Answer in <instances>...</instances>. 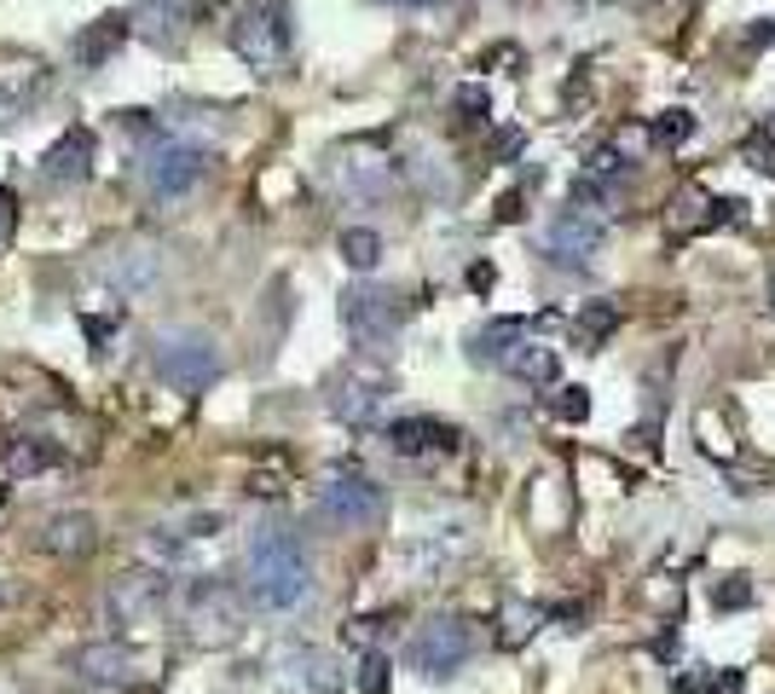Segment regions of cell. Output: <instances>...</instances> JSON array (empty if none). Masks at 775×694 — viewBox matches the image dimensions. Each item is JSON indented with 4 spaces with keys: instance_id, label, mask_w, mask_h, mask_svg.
Segmentation results:
<instances>
[{
    "instance_id": "d6a6232c",
    "label": "cell",
    "mask_w": 775,
    "mask_h": 694,
    "mask_svg": "<svg viewBox=\"0 0 775 694\" xmlns=\"http://www.w3.org/2000/svg\"><path fill=\"white\" fill-rule=\"evenodd\" d=\"M469 284H475V290H493V267H469Z\"/></svg>"
},
{
    "instance_id": "4dcf8cb0",
    "label": "cell",
    "mask_w": 775,
    "mask_h": 694,
    "mask_svg": "<svg viewBox=\"0 0 775 694\" xmlns=\"http://www.w3.org/2000/svg\"><path fill=\"white\" fill-rule=\"evenodd\" d=\"M533 620H539V608H516V614H509V631H504V637H509V643H521L527 631H533Z\"/></svg>"
},
{
    "instance_id": "9c48e42d",
    "label": "cell",
    "mask_w": 775,
    "mask_h": 694,
    "mask_svg": "<svg viewBox=\"0 0 775 694\" xmlns=\"http://www.w3.org/2000/svg\"><path fill=\"white\" fill-rule=\"evenodd\" d=\"M394 180H400V162L388 151H377L371 139H354V146L336 151V186L348 197H359V203L388 197V192H394Z\"/></svg>"
},
{
    "instance_id": "e575fe53",
    "label": "cell",
    "mask_w": 775,
    "mask_h": 694,
    "mask_svg": "<svg viewBox=\"0 0 775 694\" xmlns=\"http://www.w3.org/2000/svg\"><path fill=\"white\" fill-rule=\"evenodd\" d=\"M400 7H428V0H400Z\"/></svg>"
},
{
    "instance_id": "30bf717a",
    "label": "cell",
    "mask_w": 775,
    "mask_h": 694,
    "mask_svg": "<svg viewBox=\"0 0 775 694\" xmlns=\"http://www.w3.org/2000/svg\"><path fill=\"white\" fill-rule=\"evenodd\" d=\"M238 620H243V597L220 579H197L192 597H186V625L197 631L203 643H227L238 637Z\"/></svg>"
},
{
    "instance_id": "3957f363",
    "label": "cell",
    "mask_w": 775,
    "mask_h": 694,
    "mask_svg": "<svg viewBox=\"0 0 775 694\" xmlns=\"http://www.w3.org/2000/svg\"><path fill=\"white\" fill-rule=\"evenodd\" d=\"M290 0H243L238 24H232V47L250 70L278 76L290 58Z\"/></svg>"
},
{
    "instance_id": "ffe728a7",
    "label": "cell",
    "mask_w": 775,
    "mask_h": 694,
    "mask_svg": "<svg viewBox=\"0 0 775 694\" xmlns=\"http://www.w3.org/2000/svg\"><path fill=\"white\" fill-rule=\"evenodd\" d=\"M504 371L509 377H521V382H533V388H550L556 382V371H562V359H556V347H539V342H516L504 354Z\"/></svg>"
},
{
    "instance_id": "277c9868",
    "label": "cell",
    "mask_w": 775,
    "mask_h": 694,
    "mask_svg": "<svg viewBox=\"0 0 775 694\" xmlns=\"http://www.w3.org/2000/svg\"><path fill=\"white\" fill-rule=\"evenodd\" d=\"M203 169H209V151H197L192 139H174V134H157L146 151H139V180H146V192L162 197V203H174V197H186Z\"/></svg>"
},
{
    "instance_id": "83f0119b",
    "label": "cell",
    "mask_w": 775,
    "mask_h": 694,
    "mask_svg": "<svg viewBox=\"0 0 775 694\" xmlns=\"http://www.w3.org/2000/svg\"><path fill=\"white\" fill-rule=\"evenodd\" d=\"M452 105H458L469 122H486V116H493V99H486V88H475V81H463V88L452 93Z\"/></svg>"
},
{
    "instance_id": "7a4b0ae2",
    "label": "cell",
    "mask_w": 775,
    "mask_h": 694,
    "mask_svg": "<svg viewBox=\"0 0 775 694\" xmlns=\"http://www.w3.org/2000/svg\"><path fill=\"white\" fill-rule=\"evenodd\" d=\"M151 371H157V382L169 388V394L192 400V394L220 382L227 359H220V342L209 331H197V324H169V331L151 336Z\"/></svg>"
},
{
    "instance_id": "836d02e7",
    "label": "cell",
    "mask_w": 775,
    "mask_h": 694,
    "mask_svg": "<svg viewBox=\"0 0 775 694\" xmlns=\"http://www.w3.org/2000/svg\"><path fill=\"white\" fill-rule=\"evenodd\" d=\"M764 290H770V308H775V267H770V284H764Z\"/></svg>"
},
{
    "instance_id": "484cf974",
    "label": "cell",
    "mask_w": 775,
    "mask_h": 694,
    "mask_svg": "<svg viewBox=\"0 0 775 694\" xmlns=\"http://www.w3.org/2000/svg\"><path fill=\"white\" fill-rule=\"evenodd\" d=\"M741 162L752 174H775V134L759 128V134H747V146H741Z\"/></svg>"
},
{
    "instance_id": "2e32d148",
    "label": "cell",
    "mask_w": 775,
    "mask_h": 694,
    "mask_svg": "<svg viewBox=\"0 0 775 694\" xmlns=\"http://www.w3.org/2000/svg\"><path fill=\"white\" fill-rule=\"evenodd\" d=\"M388 446H394L400 458L452 452V446H458V428L440 423V417H400V423H388Z\"/></svg>"
},
{
    "instance_id": "d6986e66",
    "label": "cell",
    "mask_w": 775,
    "mask_h": 694,
    "mask_svg": "<svg viewBox=\"0 0 775 694\" xmlns=\"http://www.w3.org/2000/svg\"><path fill=\"white\" fill-rule=\"evenodd\" d=\"M76 671L93 683H128L134 678V648L128 643H93L76 655Z\"/></svg>"
},
{
    "instance_id": "4316f807",
    "label": "cell",
    "mask_w": 775,
    "mask_h": 694,
    "mask_svg": "<svg viewBox=\"0 0 775 694\" xmlns=\"http://www.w3.org/2000/svg\"><path fill=\"white\" fill-rule=\"evenodd\" d=\"M689 134H695V116H689V111H660L655 116V139H660V146H683Z\"/></svg>"
},
{
    "instance_id": "8992f818",
    "label": "cell",
    "mask_w": 775,
    "mask_h": 694,
    "mask_svg": "<svg viewBox=\"0 0 775 694\" xmlns=\"http://www.w3.org/2000/svg\"><path fill=\"white\" fill-rule=\"evenodd\" d=\"M319 516L331 527H377L388 516V493L371 481V475H354V469H342L319 486Z\"/></svg>"
},
{
    "instance_id": "5bb4252c",
    "label": "cell",
    "mask_w": 775,
    "mask_h": 694,
    "mask_svg": "<svg viewBox=\"0 0 775 694\" xmlns=\"http://www.w3.org/2000/svg\"><path fill=\"white\" fill-rule=\"evenodd\" d=\"M88 174H93V134L88 128H70L47 157H41V180H47V186H81Z\"/></svg>"
},
{
    "instance_id": "cb8c5ba5",
    "label": "cell",
    "mask_w": 775,
    "mask_h": 694,
    "mask_svg": "<svg viewBox=\"0 0 775 694\" xmlns=\"http://www.w3.org/2000/svg\"><path fill=\"white\" fill-rule=\"evenodd\" d=\"M342 261H348L354 273H371L382 261V238L371 227H348V232H342Z\"/></svg>"
},
{
    "instance_id": "603a6c76",
    "label": "cell",
    "mask_w": 775,
    "mask_h": 694,
    "mask_svg": "<svg viewBox=\"0 0 775 694\" xmlns=\"http://www.w3.org/2000/svg\"><path fill=\"white\" fill-rule=\"evenodd\" d=\"M521 336H527V324H521V319H498V324H486V331L469 336V354L504 365V354H509V347H516Z\"/></svg>"
},
{
    "instance_id": "4fadbf2b",
    "label": "cell",
    "mask_w": 775,
    "mask_h": 694,
    "mask_svg": "<svg viewBox=\"0 0 775 694\" xmlns=\"http://www.w3.org/2000/svg\"><path fill=\"white\" fill-rule=\"evenodd\" d=\"M197 12H203V0H139L134 24L146 41H157V47H180V41L192 35Z\"/></svg>"
},
{
    "instance_id": "1f68e13d",
    "label": "cell",
    "mask_w": 775,
    "mask_h": 694,
    "mask_svg": "<svg viewBox=\"0 0 775 694\" xmlns=\"http://www.w3.org/2000/svg\"><path fill=\"white\" fill-rule=\"evenodd\" d=\"M12 227H18V203H12L7 192H0V250L12 243Z\"/></svg>"
},
{
    "instance_id": "ac0fdd59",
    "label": "cell",
    "mask_w": 775,
    "mask_h": 694,
    "mask_svg": "<svg viewBox=\"0 0 775 694\" xmlns=\"http://www.w3.org/2000/svg\"><path fill=\"white\" fill-rule=\"evenodd\" d=\"M128 30H134V18H122V12L93 18V24L76 35V47H70V53H76V65H81V70H99V65H105V58L122 47V41H128Z\"/></svg>"
},
{
    "instance_id": "7c38bea8",
    "label": "cell",
    "mask_w": 775,
    "mask_h": 694,
    "mask_svg": "<svg viewBox=\"0 0 775 694\" xmlns=\"http://www.w3.org/2000/svg\"><path fill=\"white\" fill-rule=\"evenodd\" d=\"M99 278L111 284L116 296H151L162 278V255L146 250V243H128V250H111V261H99Z\"/></svg>"
},
{
    "instance_id": "d4e9b609",
    "label": "cell",
    "mask_w": 775,
    "mask_h": 694,
    "mask_svg": "<svg viewBox=\"0 0 775 694\" xmlns=\"http://www.w3.org/2000/svg\"><path fill=\"white\" fill-rule=\"evenodd\" d=\"M712 608H718V614H747V608H752V579L747 574H724L718 585H712Z\"/></svg>"
},
{
    "instance_id": "52a82bcc",
    "label": "cell",
    "mask_w": 775,
    "mask_h": 694,
    "mask_svg": "<svg viewBox=\"0 0 775 694\" xmlns=\"http://www.w3.org/2000/svg\"><path fill=\"white\" fill-rule=\"evenodd\" d=\"M220 516H186V521H162V527H151L146 533V556L157 562V567H197L203 556L215 550V539H220Z\"/></svg>"
},
{
    "instance_id": "6da1fadb",
    "label": "cell",
    "mask_w": 775,
    "mask_h": 694,
    "mask_svg": "<svg viewBox=\"0 0 775 694\" xmlns=\"http://www.w3.org/2000/svg\"><path fill=\"white\" fill-rule=\"evenodd\" d=\"M243 590L261 614H301L313 602V556L290 527H255L243 556Z\"/></svg>"
},
{
    "instance_id": "8fae6325",
    "label": "cell",
    "mask_w": 775,
    "mask_h": 694,
    "mask_svg": "<svg viewBox=\"0 0 775 694\" xmlns=\"http://www.w3.org/2000/svg\"><path fill=\"white\" fill-rule=\"evenodd\" d=\"M602 243H608L602 215H590V209H562L556 220H550V232H544V255L556 261V267H585V261L597 255Z\"/></svg>"
},
{
    "instance_id": "e0dca14e",
    "label": "cell",
    "mask_w": 775,
    "mask_h": 694,
    "mask_svg": "<svg viewBox=\"0 0 775 694\" xmlns=\"http://www.w3.org/2000/svg\"><path fill=\"white\" fill-rule=\"evenodd\" d=\"M93 544H99V527H93V516H81V509H65V516L41 521V550H47V556L76 562V556H88Z\"/></svg>"
},
{
    "instance_id": "9a60e30c",
    "label": "cell",
    "mask_w": 775,
    "mask_h": 694,
    "mask_svg": "<svg viewBox=\"0 0 775 694\" xmlns=\"http://www.w3.org/2000/svg\"><path fill=\"white\" fill-rule=\"evenodd\" d=\"M382 405H388V377H382V371H348V377L336 382L331 412L348 417V423H371Z\"/></svg>"
},
{
    "instance_id": "f546056e",
    "label": "cell",
    "mask_w": 775,
    "mask_h": 694,
    "mask_svg": "<svg viewBox=\"0 0 775 694\" xmlns=\"http://www.w3.org/2000/svg\"><path fill=\"white\" fill-rule=\"evenodd\" d=\"M382 689H388V660L371 655V660H365V694H382Z\"/></svg>"
},
{
    "instance_id": "f1b7e54d",
    "label": "cell",
    "mask_w": 775,
    "mask_h": 694,
    "mask_svg": "<svg viewBox=\"0 0 775 694\" xmlns=\"http://www.w3.org/2000/svg\"><path fill=\"white\" fill-rule=\"evenodd\" d=\"M556 417H562V423H585V417H590V394H585V388H562Z\"/></svg>"
},
{
    "instance_id": "5b68a950",
    "label": "cell",
    "mask_w": 775,
    "mask_h": 694,
    "mask_svg": "<svg viewBox=\"0 0 775 694\" xmlns=\"http://www.w3.org/2000/svg\"><path fill=\"white\" fill-rule=\"evenodd\" d=\"M400 296L382 290V284H354L348 296H342V324H348V336L365 347V354H382L388 342L400 336Z\"/></svg>"
},
{
    "instance_id": "7402d4cb",
    "label": "cell",
    "mask_w": 775,
    "mask_h": 694,
    "mask_svg": "<svg viewBox=\"0 0 775 694\" xmlns=\"http://www.w3.org/2000/svg\"><path fill=\"white\" fill-rule=\"evenodd\" d=\"M620 319H625V313L614 308V301H585V313L574 319V342H579V347H602L608 336L620 331Z\"/></svg>"
},
{
    "instance_id": "44dd1931",
    "label": "cell",
    "mask_w": 775,
    "mask_h": 694,
    "mask_svg": "<svg viewBox=\"0 0 775 694\" xmlns=\"http://www.w3.org/2000/svg\"><path fill=\"white\" fill-rule=\"evenodd\" d=\"M741 671H712V666H695V671H671V694H741Z\"/></svg>"
},
{
    "instance_id": "ba28073f",
    "label": "cell",
    "mask_w": 775,
    "mask_h": 694,
    "mask_svg": "<svg viewBox=\"0 0 775 694\" xmlns=\"http://www.w3.org/2000/svg\"><path fill=\"white\" fill-rule=\"evenodd\" d=\"M469 655H475V631L463 620H428L412 637V648H405V660H412L423 678H452V671H463Z\"/></svg>"
}]
</instances>
